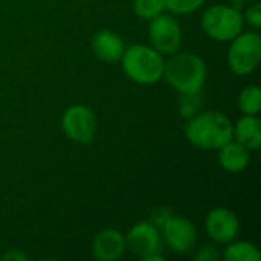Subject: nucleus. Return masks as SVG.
<instances>
[{
  "mask_svg": "<svg viewBox=\"0 0 261 261\" xmlns=\"http://www.w3.org/2000/svg\"><path fill=\"white\" fill-rule=\"evenodd\" d=\"M190 144L203 150H219L234 139V124L220 112H199L185 124Z\"/></svg>",
  "mask_w": 261,
  "mask_h": 261,
  "instance_id": "f257e3e1",
  "label": "nucleus"
},
{
  "mask_svg": "<svg viewBox=\"0 0 261 261\" xmlns=\"http://www.w3.org/2000/svg\"><path fill=\"white\" fill-rule=\"evenodd\" d=\"M164 78L177 93L202 92L206 81V64L193 52H176L165 61Z\"/></svg>",
  "mask_w": 261,
  "mask_h": 261,
  "instance_id": "f03ea898",
  "label": "nucleus"
},
{
  "mask_svg": "<svg viewBox=\"0 0 261 261\" xmlns=\"http://www.w3.org/2000/svg\"><path fill=\"white\" fill-rule=\"evenodd\" d=\"M122 70L133 83L150 86L164 78V55L145 44H135L124 50L121 58Z\"/></svg>",
  "mask_w": 261,
  "mask_h": 261,
  "instance_id": "7ed1b4c3",
  "label": "nucleus"
},
{
  "mask_svg": "<svg viewBox=\"0 0 261 261\" xmlns=\"http://www.w3.org/2000/svg\"><path fill=\"white\" fill-rule=\"evenodd\" d=\"M243 14L236 6L228 5H214L200 18L203 32L216 41H231L243 31Z\"/></svg>",
  "mask_w": 261,
  "mask_h": 261,
  "instance_id": "20e7f679",
  "label": "nucleus"
},
{
  "mask_svg": "<svg viewBox=\"0 0 261 261\" xmlns=\"http://www.w3.org/2000/svg\"><path fill=\"white\" fill-rule=\"evenodd\" d=\"M261 60V37L257 32H240L231 40L228 66L240 76L252 73Z\"/></svg>",
  "mask_w": 261,
  "mask_h": 261,
  "instance_id": "39448f33",
  "label": "nucleus"
},
{
  "mask_svg": "<svg viewBox=\"0 0 261 261\" xmlns=\"http://www.w3.org/2000/svg\"><path fill=\"white\" fill-rule=\"evenodd\" d=\"M148 38L151 47L161 55H173L180 49L182 44V28L180 23L171 14H159L150 20Z\"/></svg>",
  "mask_w": 261,
  "mask_h": 261,
  "instance_id": "423d86ee",
  "label": "nucleus"
},
{
  "mask_svg": "<svg viewBox=\"0 0 261 261\" xmlns=\"http://www.w3.org/2000/svg\"><path fill=\"white\" fill-rule=\"evenodd\" d=\"M61 128L70 141L84 145L92 144L96 133V116L86 106H70L63 113Z\"/></svg>",
  "mask_w": 261,
  "mask_h": 261,
  "instance_id": "0eeeda50",
  "label": "nucleus"
},
{
  "mask_svg": "<svg viewBox=\"0 0 261 261\" xmlns=\"http://www.w3.org/2000/svg\"><path fill=\"white\" fill-rule=\"evenodd\" d=\"M161 229L164 243L176 254H188L196 246L197 229L193 222L185 217L171 216Z\"/></svg>",
  "mask_w": 261,
  "mask_h": 261,
  "instance_id": "6e6552de",
  "label": "nucleus"
},
{
  "mask_svg": "<svg viewBox=\"0 0 261 261\" xmlns=\"http://www.w3.org/2000/svg\"><path fill=\"white\" fill-rule=\"evenodd\" d=\"M125 245L132 254L145 260L151 254L161 252L162 237L159 228H156L151 222H139L128 231Z\"/></svg>",
  "mask_w": 261,
  "mask_h": 261,
  "instance_id": "1a4fd4ad",
  "label": "nucleus"
},
{
  "mask_svg": "<svg viewBox=\"0 0 261 261\" xmlns=\"http://www.w3.org/2000/svg\"><path fill=\"white\" fill-rule=\"evenodd\" d=\"M208 237L216 243H229L236 240L240 231V222L236 213L228 208H216L210 211L205 220Z\"/></svg>",
  "mask_w": 261,
  "mask_h": 261,
  "instance_id": "9d476101",
  "label": "nucleus"
},
{
  "mask_svg": "<svg viewBox=\"0 0 261 261\" xmlns=\"http://www.w3.org/2000/svg\"><path fill=\"white\" fill-rule=\"evenodd\" d=\"M125 249V237L116 229H102L95 236L92 243L93 257L99 261L119 260Z\"/></svg>",
  "mask_w": 261,
  "mask_h": 261,
  "instance_id": "9b49d317",
  "label": "nucleus"
},
{
  "mask_svg": "<svg viewBox=\"0 0 261 261\" xmlns=\"http://www.w3.org/2000/svg\"><path fill=\"white\" fill-rule=\"evenodd\" d=\"M92 50L98 60L104 63H116L122 58L125 50L124 40L113 31L102 29L92 40Z\"/></svg>",
  "mask_w": 261,
  "mask_h": 261,
  "instance_id": "f8f14e48",
  "label": "nucleus"
},
{
  "mask_svg": "<svg viewBox=\"0 0 261 261\" xmlns=\"http://www.w3.org/2000/svg\"><path fill=\"white\" fill-rule=\"evenodd\" d=\"M219 164L228 173H242L251 162V151L236 139L219 148Z\"/></svg>",
  "mask_w": 261,
  "mask_h": 261,
  "instance_id": "ddd939ff",
  "label": "nucleus"
},
{
  "mask_svg": "<svg viewBox=\"0 0 261 261\" xmlns=\"http://www.w3.org/2000/svg\"><path fill=\"white\" fill-rule=\"evenodd\" d=\"M234 139L249 151L261 147V122L257 115H243L234 125Z\"/></svg>",
  "mask_w": 261,
  "mask_h": 261,
  "instance_id": "4468645a",
  "label": "nucleus"
},
{
  "mask_svg": "<svg viewBox=\"0 0 261 261\" xmlns=\"http://www.w3.org/2000/svg\"><path fill=\"white\" fill-rule=\"evenodd\" d=\"M234 242V240H232ZM231 243V242H229ZM226 261H260L261 254L258 248L249 242H234L225 251Z\"/></svg>",
  "mask_w": 261,
  "mask_h": 261,
  "instance_id": "2eb2a0df",
  "label": "nucleus"
},
{
  "mask_svg": "<svg viewBox=\"0 0 261 261\" xmlns=\"http://www.w3.org/2000/svg\"><path fill=\"white\" fill-rule=\"evenodd\" d=\"M239 107L243 115H258L261 110V90L258 86H248L239 95Z\"/></svg>",
  "mask_w": 261,
  "mask_h": 261,
  "instance_id": "dca6fc26",
  "label": "nucleus"
},
{
  "mask_svg": "<svg viewBox=\"0 0 261 261\" xmlns=\"http://www.w3.org/2000/svg\"><path fill=\"white\" fill-rule=\"evenodd\" d=\"M203 95L202 92L193 93H179V112L185 119H190L196 113H199L203 107Z\"/></svg>",
  "mask_w": 261,
  "mask_h": 261,
  "instance_id": "f3484780",
  "label": "nucleus"
},
{
  "mask_svg": "<svg viewBox=\"0 0 261 261\" xmlns=\"http://www.w3.org/2000/svg\"><path fill=\"white\" fill-rule=\"evenodd\" d=\"M133 11L139 18L150 21L165 11V5L164 0H135Z\"/></svg>",
  "mask_w": 261,
  "mask_h": 261,
  "instance_id": "a211bd4d",
  "label": "nucleus"
},
{
  "mask_svg": "<svg viewBox=\"0 0 261 261\" xmlns=\"http://www.w3.org/2000/svg\"><path fill=\"white\" fill-rule=\"evenodd\" d=\"M205 0H164L165 9H168L171 14L176 15H184V14H191L197 11Z\"/></svg>",
  "mask_w": 261,
  "mask_h": 261,
  "instance_id": "6ab92c4d",
  "label": "nucleus"
},
{
  "mask_svg": "<svg viewBox=\"0 0 261 261\" xmlns=\"http://www.w3.org/2000/svg\"><path fill=\"white\" fill-rule=\"evenodd\" d=\"M245 21H248L254 29H260L261 26V5H252L246 9V12L243 14Z\"/></svg>",
  "mask_w": 261,
  "mask_h": 261,
  "instance_id": "aec40b11",
  "label": "nucleus"
},
{
  "mask_svg": "<svg viewBox=\"0 0 261 261\" xmlns=\"http://www.w3.org/2000/svg\"><path fill=\"white\" fill-rule=\"evenodd\" d=\"M173 214H171V211L168 210V208H164V206H161V208H156L153 213H151V216H150V222L156 226V228H162L165 223H167V220L171 217Z\"/></svg>",
  "mask_w": 261,
  "mask_h": 261,
  "instance_id": "412c9836",
  "label": "nucleus"
},
{
  "mask_svg": "<svg viewBox=\"0 0 261 261\" xmlns=\"http://www.w3.org/2000/svg\"><path fill=\"white\" fill-rule=\"evenodd\" d=\"M194 258L197 261H217L220 258V255L214 246H203L196 252Z\"/></svg>",
  "mask_w": 261,
  "mask_h": 261,
  "instance_id": "4be33fe9",
  "label": "nucleus"
},
{
  "mask_svg": "<svg viewBox=\"0 0 261 261\" xmlns=\"http://www.w3.org/2000/svg\"><path fill=\"white\" fill-rule=\"evenodd\" d=\"M3 260H8V261H24L28 260V257L23 254V252H20V251H15V249H11L9 252H6L5 255H3Z\"/></svg>",
  "mask_w": 261,
  "mask_h": 261,
  "instance_id": "5701e85b",
  "label": "nucleus"
},
{
  "mask_svg": "<svg viewBox=\"0 0 261 261\" xmlns=\"http://www.w3.org/2000/svg\"><path fill=\"white\" fill-rule=\"evenodd\" d=\"M231 3H234V5H242V3H245V2H248V0H229Z\"/></svg>",
  "mask_w": 261,
  "mask_h": 261,
  "instance_id": "b1692460",
  "label": "nucleus"
}]
</instances>
